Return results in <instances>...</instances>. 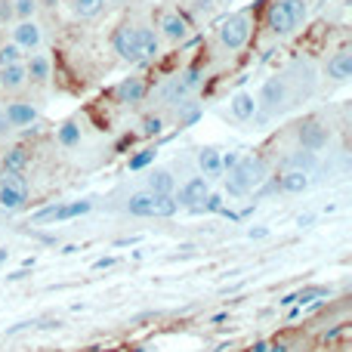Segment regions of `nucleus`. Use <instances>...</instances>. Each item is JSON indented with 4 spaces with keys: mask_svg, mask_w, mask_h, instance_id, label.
I'll return each mask as SVG.
<instances>
[{
    "mask_svg": "<svg viewBox=\"0 0 352 352\" xmlns=\"http://www.w3.org/2000/svg\"><path fill=\"white\" fill-rule=\"evenodd\" d=\"M309 19V0H272L266 10V28L275 37H291Z\"/></svg>",
    "mask_w": 352,
    "mask_h": 352,
    "instance_id": "obj_1",
    "label": "nucleus"
},
{
    "mask_svg": "<svg viewBox=\"0 0 352 352\" xmlns=\"http://www.w3.org/2000/svg\"><path fill=\"white\" fill-rule=\"evenodd\" d=\"M127 210L133 217H173L179 210L173 195H155V192H136L130 195Z\"/></svg>",
    "mask_w": 352,
    "mask_h": 352,
    "instance_id": "obj_4",
    "label": "nucleus"
},
{
    "mask_svg": "<svg viewBox=\"0 0 352 352\" xmlns=\"http://www.w3.org/2000/svg\"><path fill=\"white\" fill-rule=\"evenodd\" d=\"M263 176H266V164L260 158H238V164L226 176V192L232 198H244V195H250L260 186Z\"/></svg>",
    "mask_w": 352,
    "mask_h": 352,
    "instance_id": "obj_2",
    "label": "nucleus"
},
{
    "mask_svg": "<svg viewBox=\"0 0 352 352\" xmlns=\"http://www.w3.org/2000/svg\"><path fill=\"white\" fill-rule=\"evenodd\" d=\"M161 130H164V118L161 115H148V118H142V124H140V133L142 136H161Z\"/></svg>",
    "mask_w": 352,
    "mask_h": 352,
    "instance_id": "obj_30",
    "label": "nucleus"
},
{
    "mask_svg": "<svg viewBox=\"0 0 352 352\" xmlns=\"http://www.w3.org/2000/svg\"><path fill=\"white\" fill-rule=\"evenodd\" d=\"M28 148L25 146H12L10 152L3 155V158H0V170L3 173H22L25 167H28Z\"/></svg>",
    "mask_w": 352,
    "mask_h": 352,
    "instance_id": "obj_21",
    "label": "nucleus"
},
{
    "mask_svg": "<svg viewBox=\"0 0 352 352\" xmlns=\"http://www.w3.org/2000/svg\"><path fill=\"white\" fill-rule=\"evenodd\" d=\"M59 146L62 148L80 146V127L74 121H68V124H62V127H59Z\"/></svg>",
    "mask_w": 352,
    "mask_h": 352,
    "instance_id": "obj_28",
    "label": "nucleus"
},
{
    "mask_svg": "<svg viewBox=\"0 0 352 352\" xmlns=\"http://www.w3.org/2000/svg\"><path fill=\"white\" fill-rule=\"evenodd\" d=\"M238 158H241V155L238 152H229V155H219V161H223V173H229L232 167L238 164Z\"/></svg>",
    "mask_w": 352,
    "mask_h": 352,
    "instance_id": "obj_34",
    "label": "nucleus"
},
{
    "mask_svg": "<svg viewBox=\"0 0 352 352\" xmlns=\"http://www.w3.org/2000/svg\"><path fill=\"white\" fill-rule=\"evenodd\" d=\"M10 19H16L12 16V0H0V22H10Z\"/></svg>",
    "mask_w": 352,
    "mask_h": 352,
    "instance_id": "obj_36",
    "label": "nucleus"
},
{
    "mask_svg": "<svg viewBox=\"0 0 352 352\" xmlns=\"http://www.w3.org/2000/svg\"><path fill=\"white\" fill-rule=\"evenodd\" d=\"M158 28L170 43H182L188 37V31H192V25H188V19L179 10H164L158 19Z\"/></svg>",
    "mask_w": 352,
    "mask_h": 352,
    "instance_id": "obj_9",
    "label": "nucleus"
},
{
    "mask_svg": "<svg viewBox=\"0 0 352 352\" xmlns=\"http://www.w3.org/2000/svg\"><path fill=\"white\" fill-rule=\"evenodd\" d=\"M111 47H115V53L121 56L124 62H142V47H140V31H136V25H121V28L115 31V37H111Z\"/></svg>",
    "mask_w": 352,
    "mask_h": 352,
    "instance_id": "obj_6",
    "label": "nucleus"
},
{
    "mask_svg": "<svg viewBox=\"0 0 352 352\" xmlns=\"http://www.w3.org/2000/svg\"><path fill=\"white\" fill-rule=\"evenodd\" d=\"M269 229H250V238H266Z\"/></svg>",
    "mask_w": 352,
    "mask_h": 352,
    "instance_id": "obj_41",
    "label": "nucleus"
},
{
    "mask_svg": "<svg viewBox=\"0 0 352 352\" xmlns=\"http://www.w3.org/2000/svg\"><path fill=\"white\" fill-rule=\"evenodd\" d=\"M3 115H6V121H10L12 130H16V127H28V124L37 121V109L31 102H10L3 109Z\"/></svg>",
    "mask_w": 352,
    "mask_h": 352,
    "instance_id": "obj_15",
    "label": "nucleus"
},
{
    "mask_svg": "<svg viewBox=\"0 0 352 352\" xmlns=\"http://www.w3.org/2000/svg\"><path fill=\"white\" fill-rule=\"evenodd\" d=\"M90 201H72V204H53V207H43V210L34 213L37 223H68L74 217H84L90 213Z\"/></svg>",
    "mask_w": 352,
    "mask_h": 352,
    "instance_id": "obj_8",
    "label": "nucleus"
},
{
    "mask_svg": "<svg viewBox=\"0 0 352 352\" xmlns=\"http://www.w3.org/2000/svg\"><path fill=\"white\" fill-rule=\"evenodd\" d=\"M322 297H328V287H306V291H300V294H287L285 300H281V306H306V303H312V300H322Z\"/></svg>",
    "mask_w": 352,
    "mask_h": 352,
    "instance_id": "obj_25",
    "label": "nucleus"
},
{
    "mask_svg": "<svg viewBox=\"0 0 352 352\" xmlns=\"http://www.w3.org/2000/svg\"><path fill=\"white\" fill-rule=\"evenodd\" d=\"M198 118H201V109H188L186 115L179 118V127H188V124H195V121H198Z\"/></svg>",
    "mask_w": 352,
    "mask_h": 352,
    "instance_id": "obj_35",
    "label": "nucleus"
},
{
    "mask_svg": "<svg viewBox=\"0 0 352 352\" xmlns=\"http://www.w3.org/2000/svg\"><path fill=\"white\" fill-rule=\"evenodd\" d=\"M287 349H291L287 343H272V340H269V343H256V346H254V352H287Z\"/></svg>",
    "mask_w": 352,
    "mask_h": 352,
    "instance_id": "obj_33",
    "label": "nucleus"
},
{
    "mask_svg": "<svg viewBox=\"0 0 352 352\" xmlns=\"http://www.w3.org/2000/svg\"><path fill=\"white\" fill-rule=\"evenodd\" d=\"M297 136H300V148H306V152H322L331 140V130L318 121H306V124H300Z\"/></svg>",
    "mask_w": 352,
    "mask_h": 352,
    "instance_id": "obj_11",
    "label": "nucleus"
},
{
    "mask_svg": "<svg viewBox=\"0 0 352 352\" xmlns=\"http://www.w3.org/2000/svg\"><path fill=\"white\" fill-rule=\"evenodd\" d=\"M343 334V324H337L334 331H328V334H324V340H334V337H340Z\"/></svg>",
    "mask_w": 352,
    "mask_h": 352,
    "instance_id": "obj_40",
    "label": "nucleus"
},
{
    "mask_svg": "<svg viewBox=\"0 0 352 352\" xmlns=\"http://www.w3.org/2000/svg\"><path fill=\"white\" fill-rule=\"evenodd\" d=\"M25 72H28V80H34V84H47L50 80V59L43 53H34L28 62H25Z\"/></svg>",
    "mask_w": 352,
    "mask_h": 352,
    "instance_id": "obj_22",
    "label": "nucleus"
},
{
    "mask_svg": "<svg viewBox=\"0 0 352 352\" xmlns=\"http://www.w3.org/2000/svg\"><path fill=\"white\" fill-rule=\"evenodd\" d=\"M229 109H232V115H235L238 121H250V118L256 115V96L254 93H248V90H238L235 96L229 99Z\"/></svg>",
    "mask_w": 352,
    "mask_h": 352,
    "instance_id": "obj_19",
    "label": "nucleus"
},
{
    "mask_svg": "<svg viewBox=\"0 0 352 352\" xmlns=\"http://www.w3.org/2000/svg\"><path fill=\"white\" fill-rule=\"evenodd\" d=\"M173 188H176V179H173L170 170H152V173H148V192L173 195Z\"/></svg>",
    "mask_w": 352,
    "mask_h": 352,
    "instance_id": "obj_24",
    "label": "nucleus"
},
{
    "mask_svg": "<svg viewBox=\"0 0 352 352\" xmlns=\"http://www.w3.org/2000/svg\"><path fill=\"white\" fill-rule=\"evenodd\" d=\"M297 226H300V229H306V226H312V213H303V217H297Z\"/></svg>",
    "mask_w": 352,
    "mask_h": 352,
    "instance_id": "obj_38",
    "label": "nucleus"
},
{
    "mask_svg": "<svg viewBox=\"0 0 352 352\" xmlns=\"http://www.w3.org/2000/svg\"><path fill=\"white\" fill-rule=\"evenodd\" d=\"M328 78L331 80H349L352 78V50L343 47L328 59Z\"/></svg>",
    "mask_w": 352,
    "mask_h": 352,
    "instance_id": "obj_16",
    "label": "nucleus"
},
{
    "mask_svg": "<svg viewBox=\"0 0 352 352\" xmlns=\"http://www.w3.org/2000/svg\"><path fill=\"white\" fill-rule=\"evenodd\" d=\"M146 96H148V80L140 78V74H133V78H124L121 84L115 87V99L121 105H140Z\"/></svg>",
    "mask_w": 352,
    "mask_h": 352,
    "instance_id": "obj_10",
    "label": "nucleus"
},
{
    "mask_svg": "<svg viewBox=\"0 0 352 352\" xmlns=\"http://www.w3.org/2000/svg\"><path fill=\"white\" fill-rule=\"evenodd\" d=\"M28 201V182L22 173H3L0 176V210L16 213Z\"/></svg>",
    "mask_w": 352,
    "mask_h": 352,
    "instance_id": "obj_5",
    "label": "nucleus"
},
{
    "mask_svg": "<svg viewBox=\"0 0 352 352\" xmlns=\"http://www.w3.org/2000/svg\"><path fill=\"white\" fill-rule=\"evenodd\" d=\"M309 173H303V170H285L278 176V192H285V195H303L306 188H309Z\"/></svg>",
    "mask_w": 352,
    "mask_h": 352,
    "instance_id": "obj_18",
    "label": "nucleus"
},
{
    "mask_svg": "<svg viewBox=\"0 0 352 352\" xmlns=\"http://www.w3.org/2000/svg\"><path fill=\"white\" fill-rule=\"evenodd\" d=\"M250 34H254V16H250L248 10L241 12H232L229 19H223L217 28V41L223 50H229V53H238V50L248 47Z\"/></svg>",
    "mask_w": 352,
    "mask_h": 352,
    "instance_id": "obj_3",
    "label": "nucleus"
},
{
    "mask_svg": "<svg viewBox=\"0 0 352 352\" xmlns=\"http://www.w3.org/2000/svg\"><path fill=\"white\" fill-rule=\"evenodd\" d=\"M25 59V50L19 47V43H0V68L3 65H16V62Z\"/></svg>",
    "mask_w": 352,
    "mask_h": 352,
    "instance_id": "obj_29",
    "label": "nucleus"
},
{
    "mask_svg": "<svg viewBox=\"0 0 352 352\" xmlns=\"http://www.w3.org/2000/svg\"><path fill=\"white\" fill-rule=\"evenodd\" d=\"M316 167H318L316 152H306V148H300V152H294L291 158H287V170H303V173H312Z\"/></svg>",
    "mask_w": 352,
    "mask_h": 352,
    "instance_id": "obj_26",
    "label": "nucleus"
},
{
    "mask_svg": "<svg viewBox=\"0 0 352 352\" xmlns=\"http://www.w3.org/2000/svg\"><path fill=\"white\" fill-rule=\"evenodd\" d=\"M287 102V84L285 78H269L266 84H263L260 96H256V111H266V115H275V111H281Z\"/></svg>",
    "mask_w": 352,
    "mask_h": 352,
    "instance_id": "obj_7",
    "label": "nucleus"
},
{
    "mask_svg": "<svg viewBox=\"0 0 352 352\" xmlns=\"http://www.w3.org/2000/svg\"><path fill=\"white\" fill-rule=\"evenodd\" d=\"M115 266V256H105V260H96V269H109Z\"/></svg>",
    "mask_w": 352,
    "mask_h": 352,
    "instance_id": "obj_39",
    "label": "nucleus"
},
{
    "mask_svg": "<svg viewBox=\"0 0 352 352\" xmlns=\"http://www.w3.org/2000/svg\"><path fill=\"white\" fill-rule=\"evenodd\" d=\"M198 84H201V68H198V65H192L186 74H182V78H173L170 84H167V90H164V102H179V99H186Z\"/></svg>",
    "mask_w": 352,
    "mask_h": 352,
    "instance_id": "obj_12",
    "label": "nucleus"
},
{
    "mask_svg": "<svg viewBox=\"0 0 352 352\" xmlns=\"http://www.w3.org/2000/svg\"><path fill=\"white\" fill-rule=\"evenodd\" d=\"M198 167H201V176H204V179H219V176H223V161H219L217 148H201Z\"/></svg>",
    "mask_w": 352,
    "mask_h": 352,
    "instance_id": "obj_20",
    "label": "nucleus"
},
{
    "mask_svg": "<svg viewBox=\"0 0 352 352\" xmlns=\"http://www.w3.org/2000/svg\"><path fill=\"white\" fill-rule=\"evenodd\" d=\"M152 161H155V148H146V152H140V155L130 158V170H146Z\"/></svg>",
    "mask_w": 352,
    "mask_h": 352,
    "instance_id": "obj_32",
    "label": "nucleus"
},
{
    "mask_svg": "<svg viewBox=\"0 0 352 352\" xmlns=\"http://www.w3.org/2000/svg\"><path fill=\"white\" fill-rule=\"evenodd\" d=\"M210 195V179H204V176H192V179L186 182V186L179 188V198H176V204H186V207H198L201 201Z\"/></svg>",
    "mask_w": 352,
    "mask_h": 352,
    "instance_id": "obj_13",
    "label": "nucleus"
},
{
    "mask_svg": "<svg viewBox=\"0 0 352 352\" xmlns=\"http://www.w3.org/2000/svg\"><path fill=\"white\" fill-rule=\"evenodd\" d=\"M105 10V0H72V12L78 19H96Z\"/></svg>",
    "mask_w": 352,
    "mask_h": 352,
    "instance_id": "obj_27",
    "label": "nucleus"
},
{
    "mask_svg": "<svg viewBox=\"0 0 352 352\" xmlns=\"http://www.w3.org/2000/svg\"><path fill=\"white\" fill-rule=\"evenodd\" d=\"M41 41H43V34L34 19H25V22H19L16 28H12V43H19L22 50H37Z\"/></svg>",
    "mask_w": 352,
    "mask_h": 352,
    "instance_id": "obj_14",
    "label": "nucleus"
},
{
    "mask_svg": "<svg viewBox=\"0 0 352 352\" xmlns=\"http://www.w3.org/2000/svg\"><path fill=\"white\" fill-rule=\"evenodd\" d=\"M28 84V72H25V62H16V65H3L0 68V87L6 93H19Z\"/></svg>",
    "mask_w": 352,
    "mask_h": 352,
    "instance_id": "obj_17",
    "label": "nucleus"
},
{
    "mask_svg": "<svg viewBox=\"0 0 352 352\" xmlns=\"http://www.w3.org/2000/svg\"><path fill=\"white\" fill-rule=\"evenodd\" d=\"M10 133H12V127H10V121H6V115L0 111V140H3V136H10Z\"/></svg>",
    "mask_w": 352,
    "mask_h": 352,
    "instance_id": "obj_37",
    "label": "nucleus"
},
{
    "mask_svg": "<svg viewBox=\"0 0 352 352\" xmlns=\"http://www.w3.org/2000/svg\"><path fill=\"white\" fill-rule=\"evenodd\" d=\"M136 31H140L142 59H155V56L161 53V41H158V34H155V28L152 25H136Z\"/></svg>",
    "mask_w": 352,
    "mask_h": 352,
    "instance_id": "obj_23",
    "label": "nucleus"
},
{
    "mask_svg": "<svg viewBox=\"0 0 352 352\" xmlns=\"http://www.w3.org/2000/svg\"><path fill=\"white\" fill-rule=\"evenodd\" d=\"M34 10H37V0H12V16H16L19 22L34 19Z\"/></svg>",
    "mask_w": 352,
    "mask_h": 352,
    "instance_id": "obj_31",
    "label": "nucleus"
}]
</instances>
